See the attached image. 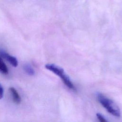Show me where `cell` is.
<instances>
[{
    "instance_id": "cell-3",
    "label": "cell",
    "mask_w": 122,
    "mask_h": 122,
    "mask_svg": "<svg viewBox=\"0 0 122 122\" xmlns=\"http://www.w3.org/2000/svg\"><path fill=\"white\" fill-rule=\"evenodd\" d=\"M0 56L8 61L13 67H17L18 64V60L16 57L10 55L4 51H0Z\"/></svg>"
},
{
    "instance_id": "cell-5",
    "label": "cell",
    "mask_w": 122,
    "mask_h": 122,
    "mask_svg": "<svg viewBox=\"0 0 122 122\" xmlns=\"http://www.w3.org/2000/svg\"><path fill=\"white\" fill-rule=\"evenodd\" d=\"M0 72L4 75H7L9 73L8 68L4 62L2 58L0 56Z\"/></svg>"
},
{
    "instance_id": "cell-8",
    "label": "cell",
    "mask_w": 122,
    "mask_h": 122,
    "mask_svg": "<svg viewBox=\"0 0 122 122\" xmlns=\"http://www.w3.org/2000/svg\"><path fill=\"white\" fill-rule=\"evenodd\" d=\"M3 93H4V90L2 87V86L0 84V99H1L3 96Z\"/></svg>"
},
{
    "instance_id": "cell-4",
    "label": "cell",
    "mask_w": 122,
    "mask_h": 122,
    "mask_svg": "<svg viewBox=\"0 0 122 122\" xmlns=\"http://www.w3.org/2000/svg\"><path fill=\"white\" fill-rule=\"evenodd\" d=\"M9 92H10V95L12 96V100L14 103L16 104H19L20 103L21 99L20 94L18 93L17 90L14 87H10Z\"/></svg>"
},
{
    "instance_id": "cell-1",
    "label": "cell",
    "mask_w": 122,
    "mask_h": 122,
    "mask_svg": "<svg viewBox=\"0 0 122 122\" xmlns=\"http://www.w3.org/2000/svg\"><path fill=\"white\" fill-rule=\"evenodd\" d=\"M97 97L99 102L106 109L108 112L116 117L120 116V110L112 100L100 93L97 94Z\"/></svg>"
},
{
    "instance_id": "cell-7",
    "label": "cell",
    "mask_w": 122,
    "mask_h": 122,
    "mask_svg": "<svg viewBox=\"0 0 122 122\" xmlns=\"http://www.w3.org/2000/svg\"><path fill=\"white\" fill-rule=\"evenodd\" d=\"M96 116L98 118V119L100 121L102 122H107V121L106 120V119L104 117V116L100 113H96Z\"/></svg>"
},
{
    "instance_id": "cell-2",
    "label": "cell",
    "mask_w": 122,
    "mask_h": 122,
    "mask_svg": "<svg viewBox=\"0 0 122 122\" xmlns=\"http://www.w3.org/2000/svg\"><path fill=\"white\" fill-rule=\"evenodd\" d=\"M46 69L52 71L61 78L64 84L67 86L69 89L75 91V87L73 83L70 80L69 76L65 73L63 69L53 64H46L45 65Z\"/></svg>"
},
{
    "instance_id": "cell-6",
    "label": "cell",
    "mask_w": 122,
    "mask_h": 122,
    "mask_svg": "<svg viewBox=\"0 0 122 122\" xmlns=\"http://www.w3.org/2000/svg\"><path fill=\"white\" fill-rule=\"evenodd\" d=\"M23 69L25 72L30 76H32L34 74V71L32 67L29 64H26L23 66Z\"/></svg>"
}]
</instances>
